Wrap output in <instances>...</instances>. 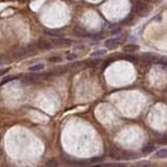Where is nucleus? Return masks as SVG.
I'll return each mask as SVG.
<instances>
[{"mask_svg":"<svg viewBox=\"0 0 167 167\" xmlns=\"http://www.w3.org/2000/svg\"><path fill=\"white\" fill-rule=\"evenodd\" d=\"M28 54V52H27V49L26 48H21V49H17L16 52H14V58H17V59H22L24 58Z\"/></svg>","mask_w":167,"mask_h":167,"instance_id":"39448f33","label":"nucleus"},{"mask_svg":"<svg viewBox=\"0 0 167 167\" xmlns=\"http://www.w3.org/2000/svg\"><path fill=\"white\" fill-rule=\"evenodd\" d=\"M45 34H47V35H50V36H54V37H60V36H62V32H59V31L45 30Z\"/></svg>","mask_w":167,"mask_h":167,"instance_id":"6e6552de","label":"nucleus"},{"mask_svg":"<svg viewBox=\"0 0 167 167\" xmlns=\"http://www.w3.org/2000/svg\"><path fill=\"white\" fill-rule=\"evenodd\" d=\"M16 77H13V76H9V77H5L4 80L1 81V85H4V84H6V82H9V81H13Z\"/></svg>","mask_w":167,"mask_h":167,"instance_id":"ddd939ff","label":"nucleus"},{"mask_svg":"<svg viewBox=\"0 0 167 167\" xmlns=\"http://www.w3.org/2000/svg\"><path fill=\"white\" fill-rule=\"evenodd\" d=\"M37 48L42 49V50H48V49H52L53 48V42L45 40V39H41V40L37 42Z\"/></svg>","mask_w":167,"mask_h":167,"instance_id":"20e7f679","label":"nucleus"},{"mask_svg":"<svg viewBox=\"0 0 167 167\" xmlns=\"http://www.w3.org/2000/svg\"><path fill=\"white\" fill-rule=\"evenodd\" d=\"M98 65H100V60L97 59V60H91V62H89V66H91V67H95V66H98Z\"/></svg>","mask_w":167,"mask_h":167,"instance_id":"2eb2a0df","label":"nucleus"},{"mask_svg":"<svg viewBox=\"0 0 167 167\" xmlns=\"http://www.w3.org/2000/svg\"><path fill=\"white\" fill-rule=\"evenodd\" d=\"M73 32H75V35H77V36H80V37H85V36H89V32L85 28H82V27H75L73 28Z\"/></svg>","mask_w":167,"mask_h":167,"instance_id":"423d86ee","label":"nucleus"},{"mask_svg":"<svg viewBox=\"0 0 167 167\" xmlns=\"http://www.w3.org/2000/svg\"><path fill=\"white\" fill-rule=\"evenodd\" d=\"M157 157L158 158H167V149H161V151H158Z\"/></svg>","mask_w":167,"mask_h":167,"instance_id":"9d476101","label":"nucleus"},{"mask_svg":"<svg viewBox=\"0 0 167 167\" xmlns=\"http://www.w3.org/2000/svg\"><path fill=\"white\" fill-rule=\"evenodd\" d=\"M52 42H53V45H55V47H68V45L72 44V41H71V40L63 39L62 36H60V37H54Z\"/></svg>","mask_w":167,"mask_h":167,"instance_id":"f257e3e1","label":"nucleus"},{"mask_svg":"<svg viewBox=\"0 0 167 167\" xmlns=\"http://www.w3.org/2000/svg\"><path fill=\"white\" fill-rule=\"evenodd\" d=\"M47 166H57V162L50 161V162H48V163H47Z\"/></svg>","mask_w":167,"mask_h":167,"instance_id":"f3484780","label":"nucleus"},{"mask_svg":"<svg viewBox=\"0 0 167 167\" xmlns=\"http://www.w3.org/2000/svg\"><path fill=\"white\" fill-rule=\"evenodd\" d=\"M153 149H154V145L153 144H149V145H147V147L143 148V153L144 154H148V153H151Z\"/></svg>","mask_w":167,"mask_h":167,"instance_id":"1a4fd4ad","label":"nucleus"},{"mask_svg":"<svg viewBox=\"0 0 167 167\" xmlns=\"http://www.w3.org/2000/svg\"><path fill=\"white\" fill-rule=\"evenodd\" d=\"M148 10H149V8L145 4H141V3H136L135 4V6H134V12H136V13H139V14H147L148 13Z\"/></svg>","mask_w":167,"mask_h":167,"instance_id":"7ed1b4c3","label":"nucleus"},{"mask_svg":"<svg viewBox=\"0 0 167 167\" xmlns=\"http://www.w3.org/2000/svg\"><path fill=\"white\" fill-rule=\"evenodd\" d=\"M122 41V39L120 37H112V39H108L107 41H105V47L108 49H116L118 47V44Z\"/></svg>","mask_w":167,"mask_h":167,"instance_id":"f03ea898","label":"nucleus"},{"mask_svg":"<svg viewBox=\"0 0 167 167\" xmlns=\"http://www.w3.org/2000/svg\"><path fill=\"white\" fill-rule=\"evenodd\" d=\"M138 50V45H126L125 52H136Z\"/></svg>","mask_w":167,"mask_h":167,"instance_id":"9b49d317","label":"nucleus"},{"mask_svg":"<svg viewBox=\"0 0 167 167\" xmlns=\"http://www.w3.org/2000/svg\"><path fill=\"white\" fill-rule=\"evenodd\" d=\"M104 53H105L104 50H100V52H94L91 55H93V57H97V55H103V54H104Z\"/></svg>","mask_w":167,"mask_h":167,"instance_id":"dca6fc26","label":"nucleus"},{"mask_svg":"<svg viewBox=\"0 0 167 167\" xmlns=\"http://www.w3.org/2000/svg\"><path fill=\"white\" fill-rule=\"evenodd\" d=\"M42 68H44V65H42V63H39V65L31 66L30 67V71H31V72H39V71H41Z\"/></svg>","mask_w":167,"mask_h":167,"instance_id":"0eeeda50","label":"nucleus"},{"mask_svg":"<svg viewBox=\"0 0 167 167\" xmlns=\"http://www.w3.org/2000/svg\"><path fill=\"white\" fill-rule=\"evenodd\" d=\"M139 166H152V163H148V162H141V163H139Z\"/></svg>","mask_w":167,"mask_h":167,"instance_id":"a211bd4d","label":"nucleus"},{"mask_svg":"<svg viewBox=\"0 0 167 167\" xmlns=\"http://www.w3.org/2000/svg\"><path fill=\"white\" fill-rule=\"evenodd\" d=\"M62 60V58H59V57H52V58H49V62H53V63H58Z\"/></svg>","mask_w":167,"mask_h":167,"instance_id":"f8f14e48","label":"nucleus"},{"mask_svg":"<svg viewBox=\"0 0 167 167\" xmlns=\"http://www.w3.org/2000/svg\"><path fill=\"white\" fill-rule=\"evenodd\" d=\"M77 58V54H75V53H70V54H67V59L68 60H73Z\"/></svg>","mask_w":167,"mask_h":167,"instance_id":"4468645a","label":"nucleus"}]
</instances>
